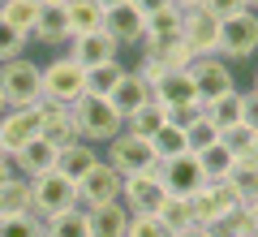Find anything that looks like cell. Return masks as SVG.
I'll return each instance as SVG.
<instances>
[{"label": "cell", "mask_w": 258, "mask_h": 237, "mask_svg": "<svg viewBox=\"0 0 258 237\" xmlns=\"http://www.w3.org/2000/svg\"><path fill=\"white\" fill-rule=\"evenodd\" d=\"M69 112H74L78 121V138L82 143H112V138L125 129V121H120V112L112 108L108 95H82L78 104H69Z\"/></svg>", "instance_id": "cell-1"}, {"label": "cell", "mask_w": 258, "mask_h": 237, "mask_svg": "<svg viewBox=\"0 0 258 237\" xmlns=\"http://www.w3.org/2000/svg\"><path fill=\"white\" fill-rule=\"evenodd\" d=\"M0 95L9 108H35L43 100V78H39V65L30 56L18 61H0Z\"/></svg>", "instance_id": "cell-2"}, {"label": "cell", "mask_w": 258, "mask_h": 237, "mask_svg": "<svg viewBox=\"0 0 258 237\" xmlns=\"http://www.w3.org/2000/svg\"><path fill=\"white\" fill-rule=\"evenodd\" d=\"M39 78H43V100L47 104H78L86 95V69L74 56H56V61L39 65Z\"/></svg>", "instance_id": "cell-3"}, {"label": "cell", "mask_w": 258, "mask_h": 237, "mask_svg": "<svg viewBox=\"0 0 258 237\" xmlns=\"http://www.w3.org/2000/svg\"><path fill=\"white\" fill-rule=\"evenodd\" d=\"M69 207H78V185L69 181V177H60L56 168L30 177V211H35L39 220H52V216H60V211H69Z\"/></svg>", "instance_id": "cell-4"}, {"label": "cell", "mask_w": 258, "mask_h": 237, "mask_svg": "<svg viewBox=\"0 0 258 237\" xmlns=\"http://www.w3.org/2000/svg\"><path fill=\"white\" fill-rule=\"evenodd\" d=\"M258 52V13L254 9H237L228 18H220V52L228 61H249Z\"/></svg>", "instance_id": "cell-5"}, {"label": "cell", "mask_w": 258, "mask_h": 237, "mask_svg": "<svg viewBox=\"0 0 258 237\" xmlns=\"http://www.w3.org/2000/svg\"><path fill=\"white\" fill-rule=\"evenodd\" d=\"M103 147H108L103 160H108L120 177L155 168V147H151V138H138V134H129V129H120V134L112 138V143H103Z\"/></svg>", "instance_id": "cell-6"}, {"label": "cell", "mask_w": 258, "mask_h": 237, "mask_svg": "<svg viewBox=\"0 0 258 237\" xmlns=\"http://www.w3.org/2000/svg\"><path fill=\"white\" fill-rule=\"evenodd\" d=\"M155 177L164 185V194H181V199H194V194L207 185L203 177V164H198V155H172V160H155Z\"/></svg>", "instance_id": "cell-7"}, {"label": "cell", "mask_w": 258, "mask_h": 237, "mask_svg": "<svg viewBox=\"0 0 258 237\" xmlns=\"http://www.w3.org/2000/svg\"><path fill=\"white\" fill-rule=\"evenodd\" d=\"M189 82H194V95H198V104H215L220 95L237 91V82H232V69L224 65V56H198V61L189 65Z\"/></svg>", "instance_id": "cell-8"}, {"label": "cell", "mask_w": 258, "mask_h": 237, "mask_svg": "<svg viewBox=\"0 0 258 237\" xmlns=\"http://www.w3.org/2000/svg\"><path fill=\"white\" fill-rule=\"evenodd\" d=\"M194 224H203V228H211L215 220L224 216V211H237L241 207V194L232 190L228 185V177H224V181H207L203 190L194 194Z\"/></svg>", "instance_id": "cell-9"}, {"label": "cell", "mask_w": 258, "mask_h": 237, "mask_svg": "<svg viewBox=\"0 0 258 237\" xmlns=\"http://www.w3.org/2000/svg\"><path fill=\"white\" fill-rule=\"evenodd\" d=\"M116 199H120V173L108 160H99V164L78 181V207L91 211V207H103V203H116Z\"/></svg>", "instance_id": "cell-10"}, {"label": "cell", "mask_w": 258, "mask_h": 237, "mask_svg": "<svg viewBox=\"0 0 258 237\" xmlns=\"http://www.w3.org/2000/svg\"><path fill=\"white\" fill-rule=\"evenodd\" d=\"M164 199H168V194H164V185H159L155 168L120 177V203H125L129 211H151V216H155V211L164 207Z\"/></svg>", "instance_id": "cell-11"}, {"label": "cell", "mask_w": 258, "mask_h": 237, "mask_svg": "<svg viewBox=\"0 0 258 237\" xmlns=\"http://www.w3.org/2000/svg\"><path fill=\"white\" fill-rule=\"evenodd\" d=\"M30 138H39V108H5V117H0V147H5V155H18Z\"/></svg>", "instance_id": "cell-12"}, {"label": "cell", "mask_w": 258, "mask_h": 237, "mask_svg": "<svg viewBox=\"0 0 258 237\" xmlns=\"http://www.w3.org/2000/svg\"><path fill=\"white\" fill-rule=\"evenodd\" d=\"M185 48L198 56H215L220 52V18L207 9H189L185 13Z\"/></svg>", "instance_id": "cell-13"}, {"label": "cell", "mask_w": 258, "mask_h": 237, "mask_svg": "<svg viewBox=\"0 0 258 237\" xmlns=\"http://www.w3.org/2000/svg\"><path fill=\"white\" fill-rule=\"evenodd\" d=\"M35 108H39V134H43L56 151H60V147H69V143H78V121H74V112L64 108V104L39 100Z\"/></svg>", "instance_id": "cell-14"}, {"label": "cell", "mask_w": 258, "mask_h": 237, "mask_svg": "<svg viewBox=\"0 0 258 237\" xmlns=\"http://www.w3.org/2000/svg\"><path fill=\"white\" fill-rule=\"evenodd\" d=\"M69 56H74L82 69L91 65H108V61H120V43L108 35V30H91V35H78L69 39Z\"/></svg>", "instance_id": "cell-15"}, {"label": "cell", "mask_w": 258, "mask_h": 237, "mask_svg": "<svg viewBox=\"0 0 258 237\" xmlns=\"http://www.w3.org/2000/svg\"><path fill=\"white\" fill-rule=\"evenodd\" d=\"M99 160H103V155L95 151L91 143H82V138H78V143H69V147H60V151H56V173L69 177V181L78 185L95 164H99Z\"/></svg>", "instance_id": "cell-16"}, {"label": "cell", "mask_w": 258, "mask_h": 237, "mask_svg": "<svg viewBox=\"0 0 258 237\" xmlns=\"http://www.w3.org/2000/svg\"><path fill=\"white\" fill-rule=\"evenodd\" d=\"M30 39L35 43H43V48H64L69 43V18H64V5H43L39 9V22H35V30H30Z\"/></svg>", "instance_id": "cell-17"}, {"label": "cell", "mask_w": 258, "mask_h": 237, "mask_svg": "<svg viewBox=\"0 0 258 237\" xmlns=\"http://www.w3.org/2000/svg\"><path fill=\"white\" fill-rule=\"evenodd\" d=\"M108 100H112V108L120 112V121H129V117H134L138 108H147V104L155 100V91H151V86L142 82L138 73H125V78L116 82V91H112Z\"/></svg>", "instance_id": "cell-18"}, {"label": "cell", "mask_w": 258, "mask_h": 237, "mask_svg": "<svg viewBox=\"0 0 258 237\" xmlns=\"http://www.w3.org/2000/svg\"><path fill=\"white\" fill-rule=\"evenodd\" d=\"M103 30H108V35L116 39L120 48H134V43H142V35H147V18H142L134 5H120V9H112V13H108Z\"/></svg>", "instance_id": "cell-19"}, {"label": "cell", "mask_w": 258, "mask_h": 237, "mask_svg": "<svg viewBox=\"0 0 258 237\" xmlns=\"http://www.w3.org/2000/svg\"><path fill=\"white\" fill-rule=\"evenodd\" d=\"M13 164H18V177H26V181L39 177V173H52V168H56V147L39 134V138H30V143L13 155Z\"/></svg>", "instance_id": "cell-20"}, {"label": "cell", "mask_w": 258, "mask_h": 237, "mask_svg": "<svg viewBox=\"0 0 258 237\" xmlns=\"http://www.w3.org/2000/svg\"><path fill=\"white\" fill-rule=\"evenodd\" d=\"M189 100H198L194 82H189V69H168L155 82V104L159 108H176V104H189Z\"/></svg>", "instance_id": "cell-21"}, {"label": "cell", "mask_w": 258, "mask_h": 237, "mask_svg": "<svg viewBox=\"0 0 258 237\" xmlns=\"http://www.w3.org/2000/svg\"><path fill=\"white\" fill-rule=\"evenodd\" d=\"M91 237H125V224H129V207L125 203H103V207H91Z\"/></svg>", "instance_id": "cell-22"}, {"label": "cell", "mask_w": 258, "mask_h": 237, "mask_svg": "<svg viewBox=\"0 0 258 237\" xmlns=\"http://www.w3.org/2000/svg\"><path fill=\"white\" fill-rule=\"evenodd\" d=\"M64 18H69V35H91V30H103V22H108V13L95 5V0H69L64 5Z\"/></svg>", "instance_id": "cell-23"}, {"label": "cell", "mask_w": 258, "mask_h": 237, "mask_svg": "<svg viewBox=\"0 0 258 237\" xmlns=\"http://www.w3.org/2000/svg\"><path fill=\"white\" fill-rule=\"evenodd\" d=\"M43 233L47 237H91V216H86V207H69L60 216L43 220Z\"/></svg>", "instance_id": "cell-24"}, {"label": "cell", "mask_w": 258, "mask_h": 237, "mask_svg": "<svg viewBox=\"0 0 258 237\" xmlns=\"http://www.w3.org/2000/svg\"><path fill=\"white\" fill-rule=\"evenodd\" d=\"M26 211H30V181H26V177L5 181V185H0V220L26 216Z\"/></svg>", "instance_id": "cell-25"}, {"label": "cell", "mask_w": 258, "mask_h": 237, "mask_svg": "<svg viewBox=\"0 0 258 237\" xmlns=\"http://www.w3.org/2000/svg\"><path fill=\"white\" fill-rule=\"evenodd\" d=\"M228 185L241 194V203H245V199H258V155H241V160H232Z\"/></svg>", "instance_id": "cell-26"}, {"label": "cell", "mask_w": 258, "mask_h": 237, "mask_svg": "<svg viewBox=\"0 0 258 237\" xmlns=\"http://www.w3.org/2000/svg\"><path fill=\"white\" fill-rule=\"evenodd\" d=\"M125 65L120 61H108V65H91L86 69V95H112L116 91V82L125 78Z\"/></svg>", "instance_id": "cell-27"}, {"label": "cell", "mask_w": 258, "mask_h": 237, "mask_svg": "<svg viewBox=\"0 0 258 237\" xmlns=\"http://www.w3.org/2000/svg\"><path fill=\"white\" fill-rule=\"evenodd\" d=\"M164 125H168V108H159L155 100H151L147 108H138L134 117L125 121V129H129V134H138V138H155Z\"/></svg>", "instance_id": "cell-28"}, {"label": "cell", "mask_w": 258, "mask_h": 237, "mask_svg": "<svg viewBox=\"0 0 258 237\" xmlns=\"http://www.w3.org/2000/svg\"><path fill=\"white\" fill-rule=\"evenodd\" d=\"M39 0H0V18L5 22H13V26L22 30V35H30L35 30V22H39Z\"/></svg>", "instance_id": "cell-29"}, {"label": "cell", "mask_w": 258, "mask_h": 237, "mask_svg": "<svg viewBox=\"0 0 258 237\" xmlns=\"http://www.w3.org/2000/svg\"><path fill=\"white\" fill-rule=\"evenodd\" d=\"M155 216L168 224V233H181V228H189V224H194V203H189V199H181V194H168L164 207H159Z\"/></svg>", "instance_id": "cell-30"}, {"label": "cell", "mask_w": 258, "mask_h": 237, "mask_svg": "<svg viewBox=\"0 0 258 237\" xmlns=\"http://www.w3.org/2000/svg\"><path fill=\"white\" fill-rule=\"evenodd\" d=\"M198 164H203V177H207V181H224L228 168H232V151H228L224 143H215V147H207V151H198Z\"/></svg>", "instance_id": "cell-31"}, {"label": "cell", "mask_w": 258, "mask_h": 237, "mask_svg": "<svg viewBox=\"0 0 258 237\" xmlns=\"http://www.w3.org/2000/svg\"><path fill=\"white\" fill-rule=\"evenodd\" d=\"M151 147H155V160H172V155H189V138H185V129L176 125H164L155 138H151Z\"/></svg>", "instance_id": "cell-32"}, {"label": "cell", "mask_w": 258, "mask_h": 237, "mask_svg": "<svg viewBox=\"0 0 258 237\" xmlns=\"http://www.w3.org/2000/svg\"><path fill=\"white\" fill-rule=\"evenodd\" d=\"M254 138H258V129H249L245 121H237V125L220 129V143L232 151V160H241V155H254Z\"/></svg>", "instance_id": "cell-33"}, {"label": "cell", "mask_w": 258, "mask_h": 237, "mask_svg": "<svg viewBox=\"0 0 258 237\" xmlns=\"http://www.w3.org/2000/svg\"><path fill=\"white\" fill-rule=\"evenodd\" d=\"M207 117H211L220 129L237 125V121H241V91H228V95H220L215 104H207Z\"/></svg>", "instance_id": "cell-34"}, {"label": "cell", "mask_w": 258, "mask_h": 237, "mask_svg": "<svg viewBox=\"0 0 258 237\" xmlns=\"http://www.w3.org/2000/svg\"><path fill=\"white\" fill-rule=\"evenodd\" d=\"M207 233H211V237H254V228H249L245 207H237V211H224V216L215 220Z\"/></svg>", "instance_id": "cell-35"}, {"label": "cell", "mask_w": 258, "mask_h": 237, "mask_svg": "<svg viewBox=\"0 0 258 237\" xmlns=\"http://www.w3.org/2000/svg\"><path fill=\"white\" fill-rule=\"evenodd\" d=\"M125 237H172L168 224L151 211H129V224H125Z\"/></svg>", "instance_id": "cell-36"}, {"label": "cell", "mask_w": 258, "mask_h": 237, "mask_svg": "<svg viewBox=\"0 0 258 237\" xmlns=\"http://www.w3.org/2000/svg\"><path fill=\"white\" fill-rule=\"evenodd\" d=\"M185 138H189V151L198 155V151H207V147H215V143H220V125H215V121L203 112V117L194 121L189 129H185Z\"/></svg>", "instance_id": "cell-37"}, {"label": "cell", "mask_w": 258, "mask_h": 237, "mask_svg": "<svg viewBox=\"0 0 258 237\" xmlns=\"http://www.w3.org/2000/svg\"><path fill=\"white\" fill-rule=\"evenodd\" d=\"M26 48H30V35H22L13 22L0 18V61H18Z\"/></svg>", "instance_id": "cell-38"}, {"label": "cell", "mask_w": 258, "mask_h": 237, "mask_svg": "<svg viewBox=\"0 0 258 237\" xmlns=\"http://www.w3.org/2000/svg\"><path fill=\"white\" fill-rule=\"evenodd\" d=\"M0 237H43V220H39L35 211L13 216V220H0Z\"/></svg>", "instance_id": "cell-39"}, {"label": "cell", "mask_w": 258, "mask_h": 237, "mask_svg": "<svg viewBox=\"0 0 258 237\" xmlns=\"http://www.w3.org/2000/svg\"><path fill=\"white\" fill-rule=\"evenodd\" d=\"M203 104H198V100H189V104H176V108H168V125H176V129H189L194 125V121H198V117H203Z\"/></svg>", "instance_id": "cell-40"}, {"label": "cell", "mask_w": 258, "mask_h": 237, "mask_svg": "<svg viewBox=\"0 0 258 237\" xmlns=\"http://www.w3.org/2000/svg\"><path fill=\"white\" fill-rule=\"evenodd\" d=\"M168 69H172V65H168V61H159V56H147V52H142V65H138V69H134V73H138L142 82H147L151 91H155V82H159V78H164Z\"/></svg>", "instance_id": "cell-41"}, {"label": "cell", "mask_w": 258, "mask_h": 237, "mask_svg": "<svg viewBox=\"0 0 258 237\" xmlns=\"http://www.w3.org/2000/svg\"><path fill=\"white\" fill-rule=\"evenodd\" d=\"M241 121L249 129H258V86L254 91H241Z\"/></svg>", "instance_id": "cell-42"}, {"label": "cell", "mask_w": 258, "mask_h": 237, "mask_svg": "<svg viewBox=\"0 0 258 237\" xmlns=\"http://www.w3.org/2000/svg\"><path fill=\"white\" fill-rule=\"evenodd\" d=\"M129 5H134L142 18H155V13H164V9H176V0H129Z\"/></svg>", "instance_id": "cell-43"}, {"label": "cell", "mask_w": 258, "mask_h": 237, "mask_svg": "<svg viewBox=\"0 0 258 237\" xmlns=\"http://www.w3.org/2000/svg\"><path fill=\"white\" fill-rule=\"evenodd\" d=\"M203 9H207V13H215V18H228V13L245 9V5H241V0H203Z\"/></svg>", "instance_id": "cell-44"}, {"label": "cell", "mask_w": 258, "mask_h": 237, "mask_svg": "<svg viewBox=\"0 0 258 237\" xmlns=\"http://www.w3.org/2000/svg\"><path fill=\"white\" fill-rule=\"evenodd\" d=\"M13 177H18V164H13V155H0V185L13 181Z\"/></svg>", "instance_id": "cell-45"}, {"label": "cell", "mask_w": 258, "mask_h": 237, "mask_svg": "<svg viewBox=\"0 0 258 237\" xmlns=\"http://www.w3.org/2000/svg\"><path fill=\"white\" fill-rule=\"evenodd\" d=\"M241 207H245V216H249V228L258 233V199H245Z\"/></svg>", "instance_id": "cell-46"}, {"label": "cell", "mask_w": 258, "mask_h": 237, "mask_svg": "<svg viewBox=\"0 0 258 237\" xmlns=\"http://www.w3.org/2000/svg\"><path fill=\"white\" fill-rule=\"evenodd\" d=\"M172 237H211V233H207L203 224H189V228H181V233H172Z\"/></svg>", "instance_id": "cell-47"}, {"label": "cell", "mask_w": 258, "mask_h": 237, "mask_svg": "<svg viewBox=\"0 0 258 237\" xmlns=\"http://www.w3.org/2000/svg\"><path fill=\"white\" fill-rule=\"evenodd\" d=\"M95 5H99L103 13H112V9H120V5H129V0H95Z\"/></svg>", "instance_id": "cell-48"}, {"label": "cell", "mask_w": 258, "mask_h": 237, "mask_svg": "<svg viewBox=\"0 0 258 237\" xmlns=\"http://www.w3.org/2000/svg\"><path fill=\"white\" fill-rule=\"evenodd\" d=\"M241 5H245V9H254V13H258V0H241Z\"/></svg>", "instance_id": "cell-49"}, {"label": "cell", "mask_w": 258, "mask_h": 237, "mask_svg": "<svg viewBox=\"0 0 258 237\" xmlns=\"http://www.w3.org/2000/svg\"><path fill=\"white\" fill-rule=\"evenodd\" d=\"M39 5H69V0H39Z\"/></svg>", "instance_id": "cell-50"}, {"label": "cell", "mask_w": 258, "mask_h": 237, "mask_svg": "<svg viewBox=\"0 0 258 237\" xmlns=\"http://www.w3.org/2000/svg\"><path fill=\"white\" fill-rule=\"evenodd\" d=\"M5 108H9V104H5V95H0V117H5Z\"/></svg>", "instance_id": "cell-51"}, {"label": "cell", "mask_w": 258, "mask_h": 237, "mask_svg": "<svg viewBox=\"0 0 258 237\" xmlns=\"http://www.w3.org/2000/svg\"><path fill=\"white\" fill-rule=\"evenodd\" d=\"M254 155H258V138H254Z\"/></svg>", "instance_id": "cell-52"}, {"label": "cell", "mask_w": 258, "mask_h": 237, "mask_svg": "<svg viewBox=\"0 0 258 237\" xmlns=\"http://www.w3.org/2000/svg\"><path fill=\"white\" fill-rule=\"evenodd\" d=\"M0 155H5V147H0Z\"/></svg>", "instance_id": "cell-53"}, {"label": "cell", "mask_w": 258, "mask_h": 237, "mask_svg": "<svg viewBox=\"0 0 258 237\" xmlns=\"http://www.w3.org/2000/svg\"><path fill=\"white\" fill-rule=\"evenodd\" d=\"M43 237H47V233H43Z\"/></svg>", "instance_id": "cell-54"}, {"label": "cell", "mask_w": 258, "mask_h": 237, "mask_svg": "<svg viewBox=\"0 0 258 237\" xmlns=\"http://www.w3.org/2000/svg\"><path fill=\"white\" fill-rule=\"evenodd\" d=\"M254 237H258V233H254Z\"/></svg>", "instance_id": "cell-55"}, {"label": "cell", "mask_w": 258, "mask_h": 237, "mask_svg": "<svg viewBox=\"0 0 258 237\" xmlns=\"http://www.w3.org/2000/svg\"><path fill=\"white\" fill-rule=\"evenodd\" d=\"M254 86H258V82H254Z\"/></svg>", "instance_id": "cell-56"}]
</instances>
